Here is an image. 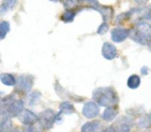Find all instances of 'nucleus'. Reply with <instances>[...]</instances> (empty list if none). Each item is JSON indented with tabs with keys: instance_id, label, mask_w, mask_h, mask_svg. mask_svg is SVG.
<instances>
[{
	"instance_id": "1",
	"label": "nucleus",
	"mask_w": 151,
	"mask_h": 132,
	"mask_svg": "<svg viewBox=\"0 0 151 132\" xmlns=\"http://www.w3.org/2000/svg\"><path fill=\"white\" fill-rule=\"evenodd\" d=\"M92 98L101 106H115L118 103V95L116 91L111 87H101L93 91Z\"/></svg>"
},
{
	"instance_id": "2",
	"label": "nucleus",
	"mask_w": 151,
	"mask_h": 132,
	"mask_svg": "<svg viewBox=\"0 0 151 132\" xmlns=\"http://www.w3.org/2000/svg\"><path fill=\"white\" fill-rule=\"evenodd\" d=\"M130 38L141 44H151V24L147 22H140L130 30Z\"/></svg>"
},
{
	"instance_id": "3",
	"label": "nucleus",
	"mask_w": 151,
	"mask_h": 132,
	"mask_svg": "<svg viewBox=\"0 0 151 132\" xmlns=\"http://www.w3.org/2000/svg\"><path fill=\"white\" fill-rule=\"evenodd\" d=\"M1 111H4L9 113L11 117H17L20 116L24 111V102L21 99H18L15 94L5 97L1 100Z\"/></svg>"
},
{
	"instance_id": "4",
	"label": "nucleus",
	"mask_w": 151,
	"mask_h": 132,
	"mask_svg": "<svg viewBox=\"0 0 151 132\" xmlns=\"http://www.w3.org/2000/svg\"><path fill=\"white\" fill-rule=\"evenodd\" d=\"M57 120V115L54 113L53 109H46L38 116V122L42 129L49 130L52 128L53 124Z\"/></svg>"
},
{
	"instance_id": "5",
	"label": "nucleus",
	"mask_w": 151,
	"mask_h": 132,
	"mask_svg": "<svg viewBox=\"0 0 151 132\" xmlns=\"http://www.w3.org/2000/svg\"><path fill=\"white\" fill-rule=\"evenodd\" d=\"M134 119L132 117H122L114 124L115 132H130V129L134 126Z\"/></svg>"
},
{
	"instance_id": "6",
	"label": "nucleus",
	"mask_w": 151,
	"mask_h": 132,
	"mask_svg": "<svg viewBox=\"0 0 151 132\" xmlns=\"http://www.w3.org/2000/svg\"><path fill=\"white\" fill-rule=\"evenodd\" d=\"M33 85V78L31 76H20L17 81V90L27 93L31 91ZM16 90V91H17Z\"/></svg>"
},
{
	"instance_id": "7",
	"label": "nucleus",
	"mask_w": 151,
	"mask_h": 132,
	"mask_svg": "<svg viewBox=\"0 0 151 132\" xmlns=\"http://www.w3.org/2000/svg\"><path fill=\"white\" fill-rule=\"evenodd\" d=\"M82 113L87 119H93L99 113V106L95 101H88L84 104Z\"/></svg>"
},
{
	"instance_id": "8",
	"label": "nucleus",
	"mask_w": 151,
	"mask_h": 132,
	"mask_svg": "<svg viewBox=\"0 0 151 132\" xmlns=\"http://www.w3.org/2000/svg\"><path fill=\"white\" fill-rule=\"evenodd\" d=\"M19 118H20V121L25 126H28V127L32 126L33 124H35L38 121V117L33 111H30V109H24L23 113L19 116Z\"/></svg>"
},
{
	"instance_id": "9",
	"label": "nucleus",
	"mask_w": 151,
	"mask_h": 132,
	"mask_svg": "<svg viewBox=\"0 0 151 132\" xmlns=\"http://www.w3.org/2000/svg\"><path fill=\"white\" fill-rule=\"evenodd\" d=\"M130 36V30L126 29V28H115L112 30L111 32V37L113 41L115 42H122L124 39Z\"/></svg>"
},
{
	"instance_id": "10",
	"label": "nucleus",
	"mask_w": 151,
	"mask_h": 132,
	"mask_svg": "<svg viewBox=\"0 0 151 132\" xmlns=\"http://www.w3.org/2000/svg\"><path fill=\"white\" fill-rule=\"evenodd\" d=\"M101 53H103V56L105 57L107 60H113L114 58H116L118 52L117 49L114 44H110V42H105L101 49Z\"/></svg>"
},
{
	"instance_id": "11",
	"label": "nucleus",
	"mask_w": 151,
	"mask_h": 132,
	"mask_svg": "<svg viewBox=\"0 0 151 132\" xmlns=\"http://www.w3.org/2000/svg\"><path fill=\"white\" fill-rule=\"evenodd\" d=\"M89 3H90L91 5H93V9H97V11L101 14V16L104 17V21H107V20H109L110 18L113 16V9L110 6H101V5H99L97 2H93V1H91V2H89Z\"/></svg>"
},
{
	"instance_id": "12",
	"label": "nucleus",
	"mask_w": 151,
	"mask_h": 132,
	"mask_svg": "<svg viewBox=\"0 0 151 132\" xmlns=\"http://www.w3.org/2000/svg\"><path fill=\"white\" fill-rule=\"evenodd\" d=\"M0 129H1V132L12 131L11 116L4 111H1V124H0Z\"/></svg>"
},
{
	"instance_id": "13",
	"label": "nucleus",
	"mask_w": 151,
	"mask_h": 132,
	"mask_svg": "<svg viewBox=\"0 0 151 132\" xmlns=\"http://www.w3.org/2000/svg\"><path fill=\"white\" fill-rule=\"evenodd\" d=\"M101 123L99 121H92L86 123L82 127L81 131L82 132H101Z\"/></svg>"
},
{
	"instance_id": "14",
	"label": "nucleus",
	"mask_w": 151,
	"mask_h": 132,
	"mask_svg": "<svg viewBox=\"0 0 151 132\" xmlns=\"http://www.w3.org/2000/svg\"><path fill=\"white\" fill-rule=\"evenodd\" d=\"M117 113H118V109L116 106H110L107 107L105 109V111L103 113V120L106 122H111L117 117Z\"/></svg>"
},
{
	"instance_id": "15",
	"label": "nucleus",
	"mask_w": 151,
	"mask_h": 132,
	"mask_svg": "<svg viewBox=\"0 0 151 132\" xmlns=\"http://www.w3.org/2000/svg\"><path fill=\"white\" fill-rule=\"evenodd\" d=\"M1 82H2L3 85L5 86H15L17 84V78H15V76H13L12 73H2L1 74V78H0Z\"/></svg>"
},
{
	"instance_id": "16",
	"label": "nucleus",
	"mask_w": 151,
	"mask_h": 132,
	"mask_svg": "<svg viewBox=\"0 0 151 132\" xmlns=\"http://www.w3.org/2000/svg\"><path fill=\"white\" fill-rule=\"evenodd\" d=\"M75 113V107L68 101H63L60 104V111H59L58 116H60L61 113H64V115H69V113Z\"/></svg>"
},
{
	"instance_id": "17",
	"label": "nucleus",
	"mask_w": 151,
	"mask_h": 132,
	"mask_svg": "<svg viewBox=\"0 0 151 132\" xmlns=\"http://www.w3.org/2000/svg\"><path fill=\"white\" fill-rule=\"evenodd\" d=\"M141 84V78L137 74H132L128 78L127 80V86L130 89H137Z\"/></svg>"
},
{
	"instance_id": "18",
	"label": "nucleus",
	"mask_w": 151,
	"mask_h": 132,
	"mask_svg": "<svg viewBox=\"0 0 151 132\" xmlns=\"http://www.w3.org/2000/svg\"><path fill=\"white\" fill-rule=\"evenodd\" d=\"M138 126H139V128H141V129H147V128L150 127L151 126V113L141 118L140 121H139V123H138Z\"/></svg>"
},
{
	"instance_id": "19",
	"label": "nucleus",
	"mask_w": 151,
	"mask_h": 132,
	"mask_svg": "<svg viewBox=\"0 0 151 132\" xmlns=\"http://www.w3.org/2000/svg\"><path fill=\"white\" fill-rule=\"evenodd\" d=\"M17 4V1H12V0H9V1H3L0 5V14L3 15L6 11H11L15 5Z\"/></svg>"
},
{
	"instance_id": "20",
	"label": "nucleus",
	"mask_w": 151,
	"mask_h": 132,
	"mask_svg": "<svg viewBox=\"0 0 151 132\" xmlns=\"http://www.w3.org/2000/svg\"><path fill=\"white\" fill-rule=\"evenodd\" d=\"M76 17V11L73 9H66L64 13L61 15V20L65 23H69L73 22Z\"/></svg>"
},
{
	"instance_id": "21",
	"label": "nucleus",
	"mask_w": 151,
	"mask_h": 132,
	"mask_svg": "<svg viewBox=\"0 0 151 132\" xmlns=\"http://www.w3.org/2000/svg\"><path fill=\"white\" fill-rule=\"evenodd\" d=\"M11 29V25L7 21H2L0 23V38L3 39Z\"/></svg>"
},
{
	"instance_id": "22",
	"label": "nucleus",
	"mask_w": 151,
	"mask_h": 132,
	"mask_svg": "<svg viewBox=\"0 0 151 132\" xmlns=\"http://www.w3.org/2000/svg\"><path fill=\"white\" fill-rule=\"evenodd\" d=\"M40 97H42V94H40V92H36V91L32 92L31 94H30V96H29V104L30 105L36 104V103L38 102V100H40Z\"/></svg>"
},
{
	"instance_id": "23",
	"label": "nucleus",
	"mask_w": 151,
	"mask_h": 132,
	"mask_svg": "<svg viewBox=\"0 0 151 132\" xmlns=\"http://www.w3.org/2000/svg\"><path fill=\"white\" fill-rule=\"evenodd\" d=\"M108 30H109V25H108L106 22H104L101 25H99V29H97V34H101V35H103V34L107 33Z\"/></svg>"
},
{
	"instance_id": "24",
	"label": "nucleus",
	"mask_w": 151,
	"mask_h": 132,
	"mask_svg": "<svg viewBox=\"0 0 151 132\" xmlns=\"http://www.w3.org/2000/svg\"><path fill=\"white\" fill-rule=\"evenodd\" d=\"M149 73V68L147 67V66H143L142 68H141V74H143V76H146V74Z\"/></svg>"
},
{
	"instance_id": "25",
	"label": "nucleus",
	"mask_w": 151,
	"mask_h": 132,
	"mask_svg": "<svg viewBox=\"0 0 151 132\" xmlns=\"http://www.w3.org/2000/svg\"><path fill=\"white\" fill-rule=\"evenodd\" d=\"M104 132H115V127H114V125L109 126L107 129L104 130Z\"/></svg>"
},
{
	"instance_id": "26",
	"label": "nucleus",
	"mask_w": 151,
	"mask_h": 132,
	"mask_svg": "<svg viewBox=\"0 0 151 132\" xmlns=\"http://www.w3.org/2000/svg\"><path fill=\"white\" fill-rule=\"evenodd\" d=\"M24 132H34V129L31 127V126H29V127H27V128L24 129Z\"/></svg>"
},
{
	"instance_id": "27",
	"label": "nucleus",
	"mask_w": 151,
	"mask_h": 132,
	"mask_svg": "<svg viewBox=\"0 0 151 132\" xmlns=\"http://www.w3.org/2000/svg\"><path fill=\"white\" fill-rule=\"evenodd\" d=\"M11 132H20V130L19 129H14V130H12Z\"/></svg>"
},
{
	"instance_id": "28",
	"label": "nucleus",
	"mask_w": 151,
	"mask_h": 132,
	"mask_svg": "<svg viewBox=\"0 0 151 132\" xmlns=\"http://www.w3.org/2000/svg\"><path fill=\"white\" fill-rule=\"evenodd\" d=\"M150 132H151V131H150Z\"/></svg>"
}]
</instances>
